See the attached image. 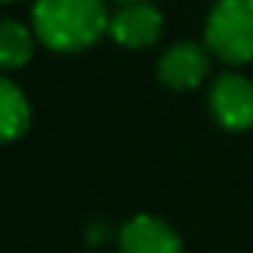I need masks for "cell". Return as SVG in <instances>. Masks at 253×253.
I'll use <instances>...</instances> for the list:
<instances>
[{
	"mask_svg": "<svg viewBox=\"0 0 253 253\" xmlns=\"http://www.w3.org/2000/svg\"><path fill=\"white\" fill-rule=\"evenodd\" d=\"M109 21L103 0H36L33 6L36 39L56 53L91 47L109 30Z\"/></svg>",
	"mask_w": 253,
	"mask_h": 253,
	"instance_id": "1",
	"label": "cell"
},
{
	"mask_svg": "<svg viewBox=\"0 0 253 253\" xmlns=\"http://www.w3.org/2000/svg\"><path fill=\"white\" fill-rule=\"evenodd\" d=\"M206 47L227 65L253 59V0H218L206 18Z\"/></svg>",
	"mask_w": 253,
	"mask_h": 253,
	"instance_id": "2",
	"label": "cell"
},
{
	"mask_svg": "<svg viewBox=\"0 0 253 253\" xmlns=\"http://www.w3.org/2000/svg\"><path fill=\"white\" fill-rule=\"evenodd\" d=\"M209 112L224 129H251L253 83L242 74H221L209 91Z\"/></svg>",
	"mask_w": 253,
	"mask_h": 253,
	"instance_id": "3",
	"label": "cell"
},
{
	"mask_svg": "<svg viewBox=\"0 0 253 253\" xmlns=\"http://www.w3.org/2000/svg\"><path fill=\"white\" fill-rule=\"evenodd\" d=\"M159 83L171 91H189L194 85L203 83V77L209 74V56L200 44L194 42H180L174 47H168L162 53V59L156 65Z\"/></svg>",
	"mask_w": 253,
	"mask_h": 253,
	"instance_id": "4",
	"label": "cell"
},
{
	"mask_svg": "<svg viewBox=\"0 0 253 253\" xmlns=\"http://www.w3.org/2000/svg\"><path fill=\"white\" fill-rule=\"evenodd\" d=\"M109 33H112V39L121 47L144 50V47L159 42V36H162V15L150 3H129V6H121L112 15Z\"/></svg>",
	"mask_w": 253,
	"mask_h": 253,
	"instance_id": "5",
	"label": "cell"
},
{
	"mask_svg": "<svg viewBox=\"0 0 253 253\" xmlns=\"http://www.w3.org/2000/svg\"><path fill=\"white\" fill-rule=\"evenodd\" d=\"M121 253H183V242L171 224L153 215L129 218L118 236Z\"/></svg>",
	"mask_w": 253,
	"mask_h": 253,
	"instance_id": "6",
	"label": "cell"
},
{
	"mask_svg": "<svg viewBox=\"0 0 253 253\" xmlns=\"http://www.w3.org/2000/svg\"><path fill=\"white\" fill-rule=\"evenodd\" d=\"M27 126H30V103L24 91L9 77L0 74V144L21 138Z\"/></svg>",
	"mask_w": 253,
	"mask_h": 253,
	"instance_id": "7",
	"label": "cell"
},
{
	"mask_svg": "<svg viewBox=\"0 0 253 253\" xmlns=\"http://www.w3.org/2000/svg\"><path fill=\"white\" fill-rule=\"evenodd\" d=\"M33 33L12 21V18H0V71H15L33 59Z\"/></svg>",
	"mask_w": 253,
	"mask_h": 253,
	"instance_id": "8",
	"label": "cell"
},
{
	"mask_svg": "<svg viewBox=\"0 0 253 253\" xmlns=\"http://www.w3.org/2000/svg\"><path fill=\"white\" fill-rule=\"evenodd\" d=\"M121 6H129V3H150V0H118Z\"/></svg>",
	"mask_w": 253,
	"mask_h": 253,
	"instance_id": "9",
	"label": "cell"
},
{
	"mask_svg": "<svg viewBox=\"0 0 253 253\" xmlns=\"http://www.w3.org/2000/svg\"><path fill=\"white\" fill-rule=\"evenodd\" d=\"M3 3H9V0H3Z\"/></svg>",
	"mask_w": 253,
	"mask_h": 253,
	"instance_id": "10",
	"label": "cell"
}]
</instances>
